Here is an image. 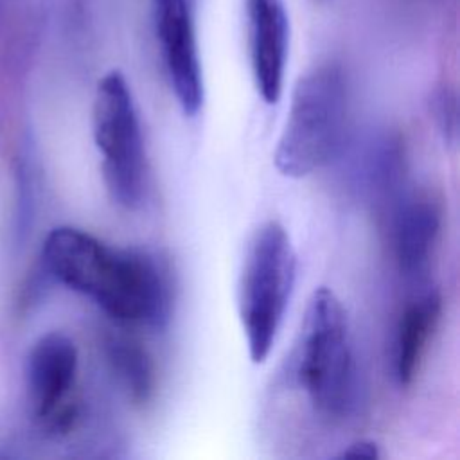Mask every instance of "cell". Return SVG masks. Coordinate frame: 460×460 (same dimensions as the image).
<instances>
[{"instance_id":"obj_7","label":"cell","mask_w":460,"mask_h":460,"mask_svg":"<svg viewBox=\"0 0 460 460\" xmlns=\"http://www.w3.org/2000/svg\"><path fill=\"white\" fill-rule=\"evenodd\" d=\"M164 68L181 111L194 117L205 97L192 0H153Z\"/></svg>"},{"instance_id":"obj_2","label":"cell","mask_w":460,"mask_h":460,"mask_svg":"<svg viewBox=\"0 0 460 460\" xmlns=\"http://www.w3.org/2000/svg\"><path fill=\"white\" fill-rule=\"evenodd\" d=\"M293 359V376L314 411L345 419L356 406L358 374L347 313L329 288L313 291Z\"/></svg>"},{"instance_id":"obj_8","label":"cell","mask_w":460,"mask_h":460,"mask_svg":"<svg viewBox=\"0 0 460 460\" xmlns=\"http://www.w3.org/2000/svg\"><path fill=\"white\" fill-rule=\"evenodd\" d=\"M248 54L255 88L264 102L282 95L289 54V16L284 0H244Z\"/></svg>"},{"instance_id":"obj_3","label":"cell","mask_w":460,"mask_h":460,"mask_svg":"<svg viewBox=\"0 0 460 460\" xmlns=\"http://www.w3.org/2000/svg\"><path fill=\"white\" fill-rule=\"evenodd\" d=\"M347 81L334 63L307 70L295 84L273 162L280 174L304 178L345 146Z\"/></svg>"},{"instance_id":"obj_4","label":"cell","mask_w":460,"mask_h":460,"mask_svg":"<svg viewBox=\"0 0 460 460\" xmlns=\"http://www.w3.org/2000/svg\"><path fill=\"white\" fill-rule=\"evenodd\" d=\"M296 277V255L286 228L261 225L248 241L237 288V309L248 354L262 363L277 338Z\"/></svg>"},{"instance_id":"obj_10","label":"cell","mask_w":460,"mask_h":460,"mask_svg":"<svg viewBox=\"0 0 460 460\" xmlns=\"http://www.w3.org/2000/svg\"><path fill=\"white\" fill-rule=\"evenodd\" d=\"M404 171L401 138L390 131L365 137L350 153V181L365 198L383 201L397 194Z\"/></svg>"},{"instance_id":"obj_12","label":"cell","mask_w":460,"mask_h":460,"mask_svg":"<svg viewBox=\"0 0 460 460\" xmlns=\"http://www.w3.org/2000/svg\"><path fill=\"white\" fill-rule=\"evenodd\" d=\"M106 354L126 394L137 404L147 402L155 394V367L146 349L133 340L111 336L106 341Z\"/></svg>"},{"instance_id":"obj_9","label":"cell","mask_w":460,"mask_h":460,"mask_svg":"<svg viewBox=\"0 0 460 460\" xmlns=\"http://www.w3.org/2000/svg\"><path fill=\"white\" fill-rule=\"evenodd\" d=\"M440 208L426 194H406L394 203L390 243L406 277H419L433 257L440 234Z\"/></svg>"},{"instance_id":"obj_11","label":"cell","mask_w":460,"mask_h":460,"mask_svg":"<svg viewBox=\"0 0 460 460\" xmlns=\"http://www.w3.org/2000/svg\"><path fill=\"white\" fill-rule=\"evenodd\" d=\"M442 300L437 291L420 293L402 311L394 338V376L401 386L413 383L437 331Z\"/></svg>"},{"instance_id":"obj_6","label":"cell","mask_w":460,"mask_h":460,"mask_svg":"<svg viewBox=\"0 0 460 460\" xmlns=\"http://www.w3.org/2000/svg\"><path fill=\"white\" fill-rule=\"evenodd\" d=\"M75 343L63 332L43 334L27 356V406L34 426L58 437L70 431L77 419Z\"/></svg>"},{"instance_id":"obj_5","label":"cell","mask_w":460,"mask_h":460,"mask_svg":"<svg viewBox=\"0 0 460 460\" xmlns=\"http://www.w3.org/2000/svg\"><path fill=\"white\" fill-rule=\"evenodd\" d=\"M92 129L110 198L126 210L138 208L147 194V156L137 104L119 70L97 83Z\"/></svg>"},{"instance_id":"obj_1","label":"cell","mask_w":460,"mask_h":460,"mask_svg":"<svg viewBox=\"0 0 460 460\" xmlns=\"http://www.w3.org/2000/svg\"><path fill=\"white\" fill-rule=\"evenodd\" d=\"M47 273L122 323L162 329L172 311L167 264L140 248H117L75 226L52 228L41 250Z\"/></svg>"},{"instance_id":"obj_14","label":"cell","mask_w":460,"mask_h":460,"mask_svg":"<svg viewBox=\"0 0 460 460\" xmlns=\"http://www.w3.org/2000/svg\"><path fill=\"white\" fill-rule=\"evenodd\" d=\"M343 456H365V458H376L379 456L377 451V444L372 440H358L354 444H350L345 451Z\"/></svg>"},{"instance_id":"obj_13","label":"cell","mask_w":460,"mask_h":460,"mask_svg":"<svg viewBox=\"0 0 460 460\" xmlns=\"http://www.w3.org/2000/svg\"><path fill=\"white\" fill-rule=\"evenodd\" d=\"M431 111H433V119L435 124L438 128V131L442 133L446 142H455L456 140V99L455 93L449 92L447 88L438 90L433 95L431 101Z\"/></svg>"}]
</instances>
